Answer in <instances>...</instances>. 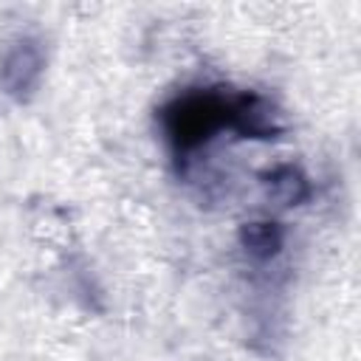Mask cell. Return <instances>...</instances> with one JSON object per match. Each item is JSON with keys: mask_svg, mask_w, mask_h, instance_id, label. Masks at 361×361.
I'll return each mask as SVG.
<instances>
[{"mask_svg": "<svg viewBox=\"0 0 361 361\" xmlns=\"http://www.w3.org/2000/svg\"><path fill=\"white\" fill-rule=\"evenodd\" d=\"M226 118L228 107L217 96H186L166 110V130L178 147H195L206 141Z\"/></svg>", "mask_w": 361, "mask_h": 361, "instance_id": "cell-1", "label": "cell"}, {"mask_svg": "<svg viewBox=\"0 0 361 361\" xmlns=\"http://www.w3.org/2000/svg\"><path fill=\"white\" fill-rule=\"evenodd\" d=\"M42 68H45V54H42L39 42L28 39V37L17 39L3 54L0 85L11 99H28L42 79Z\"/></svg>", "mask_w": 361, "mask_h": 361, "instance_id": "cell-2", "label": "cell"}, {"mask_svg": "<svg viewBox=\"0 0 361 361\" xmlns=\"http://www.w3.org/2000/svg\"><path fill=\"white\" fill-rule=\"evenodd\" d=\"M228 118L240 133L257 135V138H268L271 133H276V113L274 107L259 99V96H243L228 107Z\"/></svg>", "mask_w": 361, "mask_h": 361, "instance_id": "cell-3", "label": "cell"}, {"mask_svg": "<svg viewBox=\"0 0 361 361\" xmlns=\"http://www.w3.org/2000/svg\"><path fill=\"white\" fill-rule=\"evenodd\" d=\"M265 192H268V200L285 209V206H299L307 197L310 186L296 166H279L265 178Z\"/></svg>", "mask_w": 361, "mask_h": 361, "instance_id": "cell-4", "label": "cell"}, {"mask_svg": "<svg viewBox=\"0 0 361 361\" xmlns=\"http://www.w3.org/2000/svg\"><path fill=\"white\" fill-rule=\"evenodd\" d=\"M240 243L251 257L268 259L282 248V228L271 220H251L240 228Z\"/></svg>", "mask_w": 361, "mask_h": 361, "instance_id": "cell-5", "label": "cell"}]
</instances>
